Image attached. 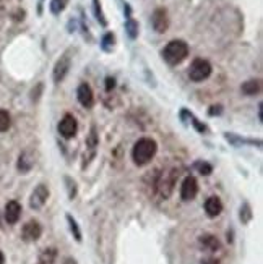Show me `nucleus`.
<instances>
[{
	"instance_id": "obj_10",
	"label": "nucleus",
	"mask_w": 263,
	"mask_h": 264,
	"mask_svg": "<svg viewBox=\"0 0 263 264\" xmlns=\"http://www.w3.org/2000/svg\"><path fill=\"white\" fill-rule=\"evenodd\" d=\"M77 99H78V102L83 105V107L91 109L93 104H95V94H93L91 86L88 83H81L78 86V89H77Z\"/></svg>"
},
{
	"instance_id": "obj_17",
	"label": "nucleus",
	"mask_w": 263,
	"mask_h": 264,
	"mask_svg": "<svg viewBox=\"0 0 263 264\" xmlns=\"http://www.w3.org/2000/svg\"><path fill=\"white\" fill-rule=\"evenodd\" d=\"M67 5H68V0H51L49 10L52 15H60L67 8Z\"/></svg>"
},
{
	"instance_id": "obj_3",
	"label": "nucleus",
	"mask_w": 263,
	"mask_h": 264,
	"mask_svg": "<svg viewBox=\"0 0 263 264\" xmlns=\"http://www.w3.org/2000/svg\"><path fill=\"white\" fill-rule=\"evenodd\" d=\"M211 72H213V67L208 60H205V58H195V60L190 63L189 78L194 81V83H200V81L210 78Z\"/></svg>"
},
{
	"instance_id": "obj_19",
	"label": "nucleus",
	"mask_w": 263,
	"mask_h": 264,
	"mask_svg": "<svg viewBox=\"0 0 263 264\" xmlns=\"http://www.w3.org/2000/svg\"><path fill=\"white\" fill-rule=\"evenodd\" d=\"M67 222H68V227H70V232L73 233V237L77 242H81V230H80V227H78V222L73 219V216H70L67 214Z\"/></svg>"
},
{
	"instance_id": "obj_7",
	"label": "nucleus",
	"mask_w": 263,
	"mask_h": 264,
	"mask_svg": "<svg viewBox=\"0 0 263 264\" xmlns=\"http://www.w3.org/2000/svg\"><path fill=\"white\" fill-rule=\"evenodd\" d=\"M151 26L156 33L164 34L169 29V16L166 8H156L151 15Z\"/></svg>"
},
{
	"instance_id": "obj_27",
	"label": "nucleus",
	"mask_w": 263,
	"mask_h": 264,
	"mask_svg": "<svg viewBox=\"0 0 263 264\" xmlns=\"http://www.w3.org/2000/svg\"><path fill=\"white\" fill-rule=\"evenodd\" d=\"M104 85H106V91L110 92L115 88V78H112V76H107V78L104 80Z\"/></svg>"
},
{
	"instance_id": "obj_2",
	"label": "nucleus",
	"mask_w": 263,
	"mask_h": 264,
	"mask_svg": "<svg viewBox=\"0 0 263 264\" xmlns=\"http://www.w3.org/2000/svg\"><path fill=\"white\" fill-rule=\"evenodd\" d=\"M189 44L184 39H172L171 43L162 49V58L166 60L169 65H180L187 57H189Z\"/></svg>"
},
{
	"instance_id": "obj_23",
	"label": "nucleus",
	"mask_w": 263,
	"mask_h": 264,
	"mask_svg": "<svg viewBox=\"0 0 263 264\" xmlns=\"http://www.w3.org/2000/svg\"><path fill=\"white\" fill-rule=\"evenodd\" d=\"M57 256V251L55 248H46L43 253H41V263L46 264V263H54Z\"/></svg>"
},
{
	"instance_id": "obj_9",
	"label": "nucleus",
	"mask_w": 263,
	"mask_h": 264,
	"mask_svg": "<svg viewBox=\"0 0 263 264\" xmlns=\"http://www.w3.org/2000/svg\"><path fill=\"white\" fill-rule=\"evenodd\" d=\"M198 193V183L194 177H187L180 185V198L182 201H192Z\"/></svg>"
},
{
	"instance_id": "obj_26",
	"label": "nucleus",
	"mask_w": 263,
	"mask_h": 264,
	"mask_svg": "<svg viewBox=\"0 0 263 264\" xmlns=\"http://www.w3.org/2000/svg\"><path fill=\"white\" fill-rule=\"evenodd\" d=\"M65 181L68 183V196H70V199H73L77 196V183H75L70 177H65Z\"/></svg>"
},
{
	"instance_id": "obj_22",
	"label": "nucleus",
	"mask_w": 263,
	"mask_h": 264,
	"mask_svg": "<svg viewBox=\"0 0 263 264\" xmlns=\"http://www.w3.org/2000/svg\"><path fill=\"white\" fill-rule=\"evenodd\" d=\"M86 146L91 149V152L96 151V146H98V134H96V127H91V132L88 134L86 138Z\"/></svg>"
},
{
	"instance_id": "obj_18",
	"label": "nucleus",
	"mask_w": 263,
	"mask_h": 264,
	"mask_svg": "<svg viewBox=\"0 0 263 264\" xmlns=\"http://www.w3.org/2000/svg\"><path fill=\"white\" fill-rule=\"evenodd\" d=\"M125 33L130 39H137L138 36V23L133 18H128L125 21Z\"/></svg>"
},
{
	"instance_id": "obj_14",
	"label": "nucleus",
	"mask_w": 263,
	"mask_h": 264,
	"mask_svg": "<svg viewBox=\"0 0 263 264\" xmlns=\"http://www.w3.org/2000/svg\"><path fill=\"white\" fill-rule=\"evenodd\" d=\"M200 245L203 246V248L210 250V251H218V250L221 248L219 240L216 238L214 235H210V233H207V235H202V237H200Z\"/></svg>"
},
{
	"instance_id": "obj_20",
	"label": "nucleus",
	"mask_w": 263,
	"mask_h": 264,
	"mask_svg": "<svg viewBox=\"0 0 263 264\" xmlns=\"http://www.w3.org/2000/svg\"><path fill=\"white\" fill-rule=\"evenodd\" d=\"M34 161L29 157L28 152H23V154L20 156V161H18V169L21 170V172H28L29 169L33 167Z\"/></svg>"
},
{
	"instance_id": "obj_25",
	"label": "nucleus",
	"mask_w": 263,
	"mask_h": 264,
	"mask_svg": "<svg viewBox=\"0 0 263 264\" xmlns=\"http://www.w3.org/2000/svg\"><path fill=\"white\" fill-rule=\"evenodd\" d=\"M195 169H197L202 175H210V174L213 172V167L210 166L208 162H202V161L195 162Z\"/></svg>"
},
{
	"instance_id": "obj_8",
	"label": "nucleus",
	"mask_w": 263,
	"mask_h": 264,
	"mask_svg": "<svg viewBox=\"0 0 263 264\" xmlns=\"http://www.w3.org/2000/svg\"><path fill=\"white\" fill-rule=\"evenodd\" d=\"M41 233H43V227L38 220H28L25 225L21 228V237L25 242H36L39 240Z\"/></svg>"
},
{
	"instance_id": "obj_15",
	"label": "nucleus",
	"mask_w": 263,
	"mask_h": 264,
	"mask_svg": "<svg viewBox=\"0 0 263 264\" xmlns=\"http://www.w3.org/2000/svg\"><path fill=\"white\" fill-rule=\"evenodd\" d=\"M101 49L104 52H112L114 50V45H115V36H114V33H106L104 36L101 38Z\"/></svg>"
},
{
	"instance_id": "obj_30",
	"label": "nucleus",
	"mask_w": 263,
	"mask_h": 264,
	"mask_svg": "<svg viewBox=\"0 0 263 264\" xmlns=\"http://www.w3.org/2000/svg\"><path fill=\"white\" fill-rule=\"evenodd\" d=\"M203 264H219V261H216V260H207V261H203Z\"/></svg>"
},
{
	"instance_id": "obj_11",
	"label": "nucleus",
	"mask_w": 263,
	"mask_h": 264,
	"mask_svg": "<svg viewBox=\"0 0 263 264\" xmlns=\"http://www.w3.org/2000/svg\"><path fill=\"white\" fill-rule=\"evenodd\" d=\"M21 217V204L18 201H8L5 206V220L10 225H15Z\"/></svg>"
},
{
	"instance_id": "obj_29",
	"label": "nucleus",
	"mask_w": 263,
	"mask_h": 264,
	"mask_svg": "<svg viewBox=\"0 0 263 264\" xmlns=\"http://www.w3.org/2000/svg\"><path fill=\"white\" fill-rule=\"evenodd\" d=\"M63 264H77V261H75L73 258H65V260H63Z\"/></svg>"
},
{
	"instance_id": "obj_13",
	"label": "nucleus",
	"mask_w": 263,
	"mask_h": 264,
	"mask_svg": "<svg viewBox=\"0 0 263 264\" xmlns=\"http://www.w3.org/2000/svg\"><path fill=\"white\" fill-rule=\"evenodd\" d=\"M241 91L245 96H257L262 91V81L260 80H247L241 86Z\"/></svg>"
},
{
	"instance_id": "obj_12",
	"label": "nucleus",
	"mask_w": 263,
	"mask_h": 264,
	"mask_svg": "<svg viewBox=\"0 0 263 264\" xmlns=\"http://www.w3.org/2000/svg\"><path fill=\"white\" fill-rule=\"evenodd\" d=\"M223 211V201L218 196H210L205 201V213H207L208 217H216L221 214Z\"/></svg>"
},
{
	"instance_id": "obj_28",
	"label": "nucleus",
	"mask_w": 263,
	"mask_h": 264,
	"mask_svg": "<svg viewBox=\"0 0 263 264\" xmlns=\"http://www.w3.org/2000/svg\"><path fill=\"white\" fill-rule=\"evenodd\" d=\"M221 112H223L221 105H211V109H210V115H219Z\"/></svg>"
},
{
	"instance_id": "obj_21",
	"label": "nucleus",
	"mask_w": 263,
	"mask_h": 264,
	"mask_svg": "<svg viewBox=\"0 0 263 264\" xmlns=\"http://www.w3.org/2000/svg\"><path fill=\"white\" fill-rule=\"evenodd\" d=\"M11 127V117L7 110H0V133L7 132Z\"/></svg>"
},
{
	"instance_id": "obj_24",
	"label": "nucleus",
	"mask_w": 263,
	"mask_h": 264,
	"mask_svg": "<svg viewBox=\"0 0 263 264\" xmlns=\"http://www.w3.org/2000/svg\"><path fill=\"white\" fill-rule=\"evenodd\" d=\"M250 219H252V211H250V206L247 203H244V206L241 208V220H242V224H249Z\"/></svg>"
},
{
	"instance_id": "obj_4",
	"label": "nucleus",
	"mask_w": 263,
	"mask_h": 264,
	"mask_svg": "<svg viewBox=\"0 0 263 264\" xmlns=\"http://www.w3.org/2000/svg\"><path fill=\"white\" fill-rule=\"evenodd\" d=\"M70 67H72V55H70V50H67L65 54L60 55V58L55 62L54 70H52V80H54L55 83H62L70 72Z\"/></svg>"
},
{
	"instance_id": "obj_16",
	"label": "nucleus",
	"mask_w": 263,
	"mask_h": 264,
	"mask_svg": "<svg viewBox=\"0 0 263 264\" xmlns=\"http://www.w3.org/2000/svg\"><path fill=\"white\" fill-rule=\"evenodd\" d=\"M93 15H95L96 21L99 23L101 26L106 28L107 26V20L104 18V13H103V8H101V2L99 0H93Z\"/></svg>"
},
{
	"instance_id": "obj_1",
	"label": "nucleus",
	"mask_w": 263,
	"mask_h": 264,
	"mask_svg": "<svg viewBox=\"0 0 263 264\" xmlns=\"http://www.w3.org/2000/svg\"><path fill=\"white\" fill-rule=\"evenodd\" d=\"M156 151H158V144L155 139L140 138L132 148V159L138 167H143L153 161V157L156 156Z\"/></svg>"
},
{
	"instance_id": "obj_6",
	"label": "nucleus",
	"mask_w": 263,
	"mask_h": 264,
	"mask_svg": "<svg viewBox=\"0 0 263 264\" xmlns=\"http://www.w3.org/2000/svg\"><path fill=\"white\" fill-rule=\"evenodd\" d=\"M48 198H49L48 185L39 183L36 188L33 190V193H31V198H29V206H31V209H34V211L43 209L44 204L48 203Z\"/></svg>"
},
{
	"instance_id": "obj_5",
	"label": "nucleus",
	"mask_w": 263,
	"mask_h": 264,
	"mask_svg": "<svg viewBox=\"0 0 263 264\" xmlns=\"http://www.w3.org/2000/svg\"><path fill=\"white\" fill-rule=\"evenodd\" d=\"M58 133H60L65 139H72V138L77 136L78 122H77V119H75V115L65 114L62 117V120L58 122Z\"/></svg>"
},
{
	"instance_id": "obj_31",
	"label": "nucleus",
	"mask_w": 263,
	"mask_h": 264,
	"mask_svg": "<svg viewBox=\"0 0 263 264\" xmlns=\"http://www.w3.org/2000/svg\"><path fill=\"white\" fill-rule=\"evenodd\" d=\"M0 264H5V255L0 251Z\"/></svg>"
}]
</instances>
